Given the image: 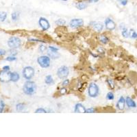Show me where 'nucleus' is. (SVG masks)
Wrapping results in <instances>:
<instances>
[{
    "instance_id": "1",
    "label": "nucleus",
    "mask_w": 137,
    "mask_h": 137,
    "mask_svg": "<svg viewBox=\"0 0 137 137\" xmlns=\"http://www.w3.org/2000/svg\"><path fill=\"white\" fill-rule=\"evenodd\" d=\"M36 84L35 82L32 81L28 80L24 84V87H23V90L24 93L27 95H32L36 92Z\"/></svg>"
},
{
    "instance_id": "20",
    "label": "nucleus",
    "mask_w": 137,
    "mask_h": 137,
    "mask_svg": "<svg viewBox=\"0 0 137 137\" xmlns=\"http://www.w3.org/2000/svg\"><path fill=\"white\" fill-rule=\"evenodd\" d=\"M99 40H100L101 43L103 44H107L109 42V39L105 35H101L99 37Z\"/></svg>"
},
{
    "instance_id": "27",
    "label": "nucleus",
    "mask_w": 137,
    "mask_h": 137,
    "mask_svg": "<svg viewBox=\"0 0 137 137\" xmlns=\"http://www.w3.org/2000/svg\"><path fill=\"white\" fill-rule=\"evenodd\" d=\"M35 112L36 113H46V112H47V111L43 108H39L35 110Z\"/></svg>"
},
{
    "instance_id": "16",
    "label": "nucleus",
    "mask_w": 137,
    "mask_h": 137,
    "mask_svg": "<svg viewBox=\"0 0 137 137\" xmlns=\"http://www.w3.org/2000/svg\"><path fill=\"white\" fill-rule=\"evenodd\" d=\"M47 55L49 56L50 58L52 59L58 58L60 56V54L58 52H52V51L49 50V49H48V51H47Z\"/></svg>"
},
{
    "instance_id": "30",
    "label": "nucleus",
    "mask_w": 137,
    "mask_h": 137,
    "mask_svg": "<svg viewBox=\"0 0 137 137\" xmlns=\"http://www.w3.org/2000/svg\"><path fill=\"white\" fill-rule=\"evenodd\" d=\"M16 60H17V58H16L15 56H10L7 57L6 58V60H7V61H10V62L15 61Z\"/></svg>"
},
{
    "instance_id": "35",
    "label": "nucleus",
    "mask_w": 137,
    "mask_h": 137,
    "mask_svg": "<svg viewBox=\"0 0 137 137\" xmlns=\"http://www.w3.org/2000/svg\"><path fill=\"white\" fill-rule=\"evenodd\" d=\"M67 89H66L65 87L62 86V89H60V94H61V95H65V94L67 93Z\"/></svg>"
},
{
    "instance_id": "18",
    "label": "nucleus",
    "mask_w": 137,
    "mask_h": 137,
    "mask_svg": "<svg viewBox=\"0 0 137 137\" xmlns=\"http://www.w3.org/2000/svg\"><path fill=\"white\" fill-rule=\"evenodd\" d=\"M45 82L47 85H52V84H54V78H53V77H52L51 75H47V76L45 77Z\"/></svg>"
},
{
    "instance_id": "39",
    "label": "nucleus",
    "mask_w": 137,
    "mask_h": 137,
    "mask_svg": "<svg viewBox=\"0 0 137 137\" xmlns=\"http://www.w3.org/2000/svg\"><path fill=\"white\" fill-rule=\"evenodd\" d=\"M3 70L10 71V67H9V66H4V67H3Z\"/></svg>"
},
{
    "instance_id": "31",
    "label": "nucleus",
    "mask_w": 137,
    "mask_h": 137,
    "mask_svg": "<svg viewBox=\"0 0 137 137\" xmlns=\"http://www.w3.org/2000/svg\"><path fill=\"white\" fill-rule=\"evenodd\" d=\"M46 49H47V47H45V45H40L39 46V51L40 52V53H44L46 51Z\"/></svg>"
},
{
    "instance_id": "17",
    "label": "nucleus",
    "mask_w": 137,
    "mask_h": 137,
    "mask_svg": "<svg viewBox=\"0 0 137 137\" xmlns=\"http://www.w3.org/2000/svg\"><path fill=\"white\" fill-rule=\"evenodd\" d=\"M20 79V75L17 72H12L11 73V75H10V81H12L13 82H17Z\"/></svg>"
},
{
    "instance_id": "14",
    "label": "nucleus",
    "mask_w": 137,
    "mask_h": 137,
    "mask_svg": "<svg viewBox=\"0 0 137 137\" xmlns=\"http://www.w3.org/2000/svg\"><path fill=\"white\" fill-rule=\"evenodd\" d=\"M86 108L84 106L82 105L80 103H78L75 106V108H74V112H80V113H86Z\"/></svg>"
},
{
    "instance_id": "11",
    "label": "nucleus",
    "mask_w": 137,
    "mask_h": 137,
    "mask_svg": "<svg viewBox=\"0 0 137 137\" xmlns=\"http://www.w3.org/2000/svg\"><path fill=\"white\" fill-rule=\"evenodd\" d=\"M90 25L97 32H102L104 27V24L99 21H91L90 23Z\"/></svg>"
},
{
    "instance_id": "25",
    "label": "nucleus",
    "mask_w": 137,
    "mask_h": 137,
    "mask_svg": "<svg viewBox=\"0 0 137 137\" xmlns=\"http://www.w3.org/2000/svg\"><path fill=\"white\" fill-rule=\"evenodd\" d=\"M106 99H107L108 100H113L114 99H115V95L112 92H108L106 95Z\"/></svg>"
},
{
    "instance_id": "12",
    "label": "nucleus",
    "mask_w": 137,
    "mask_h": 137,
    "mask_svg": "<svg viewBox=\"0 0 137 137\" xmlns=\"http://www.w3.org/2000/svg\"><path fill=\"white\" fill-rule=\"evenodd\" d=\"M125 99L124 98V97H121L119 99V100L117 102V109L119 110H124L125 109Z\"/></svg>"
},
{
    "instance_id": "7",
    "label": "nucleus",
    "mask_w": 137,
    "mask_h": 137,
    "mask_svg": "<svg viewBox=\"0 0 137 137\" xmlns=\"http://www.w3.org/2000/svg\"><path fill=\"white\" fill-rule=\"evenodd\" d=\"M39 24L43 31H47L50 28V24H49V21L45 17H40L39 18Z\"/></svg>"
},
{
    "instance_id": "8",
    "label": "nucleus",
    "mask_w": 137,
    "mask_h": 137,
    "mask_svg": "<svg viewBox=\"0 0 137 137\" xmlns=\"http://www.w3.org/2000/svg\"><path fill=\"white\" fill-rule=\"evenodd\" d=\"M84 22L82 19H73L69 22V25L71 28H78L83 26Z\"/></svg>"
},
{
    "instance_id": "9",
    "label": "nucleus",
    "mask_w": 137,
    "mask_h": 137,
    "mask_svg": "<svg viewBox=\"0 0 137 137\" xmlns=\"http://www.w3.org/2000/svg\"><path fill=\"white\" fill-rule=\"evenodd\" d=\"M11 73L9 71L2 70L0 71V81L2 82H8L10 81Z\"/></svg>"
},
{
    "instance_id": "5",
    "label": "nucleus",
    "mask_w": 137,
    "mask_h": 137,
    "mask_svg": "<svg viewBox=\"0 0 137 137\" xmlns=\"http://www.w3.org/2000/svg\"><path fill=\"white\" fill-rule=\"evenodd\" d=\"M22 74H23V76H24V78L28 80H30L34 76L35 71H34V68L32 67L28 66V67H25L24 68V70L22 71Z\"/></svg>"
},
{
    "instance_id": "24",
    "label": "nucleus",
    "mask_w": 137,
    "mask_h": 137,
    "mask_svg": "<svg viewBox=\"0 0 137 137\" xmlns=\"http://www.w3.org/2000/svg\"><path fill=\"white\" fill-rule=\"evenodd\" d=\"M7 18V13L6 12H0V21L3 22Z\"/></svg>"
},
{
    "instance_id": "32",
    "label": "nucleus",
    "mask_w": 137,
    "mask_h": 137,
    "mask_svg": "<svg viewBox=\"0 0 137 137\" xmlns=\"http://www.w3.org/2000/svg\"><path fill=\"white\" fill-rule=\"evenodd\" d=\"M95 109L94 108H89L86 109V113H94V112H95Z\"/></svg>"
},
{
    "instance_id": "13",
    "label": "nucleus",
    "mask_w": 137,
    "mask_h": 137,
    "mask_svg": "<svg viewBox=\"0 0 137 137\" xmlns=\"http://www.w3.org/2000/svg\"><path fill=\"white\" fill-rule=\"evenodd\" d=\"M125 104L127 106V107L130 108H136V104L134 102V99H132L131 97H127L125 99Z\"/></svg>"
},
{
    "instance_id": "3",
    "label": "nucleus",
    "mask_w": 137,
    "mask_h": 137,
    "mask_svg": "<svg viewBox=\"0 0 137 137\" xmlns=\"http://www.w3.org/2000/svg\"><path fill=\"white\" fill-rule=\"evenodd\" d=\"M37 62L42 68H48L50 66L51 59L49 56H41L37 58Z\"/></svg>"
},
{
    "instance_id": "6",
    "label": "nucleus",
    "mask_w": 137,
    "mask_h": 137,
    "mask_svg": "<svg viewBox=\"0 0 137 137\" xmlns=\"http://www.w3.org/2000/svg\"><path fill=\"white\" fill-rule=\"evenodd\" d=\"M69 74V69L67 66H62L59 67L57 71V75L60 79H65Z\"/></svg>"
},
{
    "instance_id": "19",
    "label": "nucleus",
    "mask_w": 137,
    "mask_h": 137,
    "mask_svg": "<svg viewBox=\"0 0 137 137\" xmlns=\"http://www.w3.org/2000/svg\"><path fill=\"white\" fill-rule=\"evenodd\" d=\"M129 37H130L132 39H137V33L134 30H129Z\"/></svg>"
},
{
    "instance_id": "33",
    "label": "nucleus",
    "mask_w": 137,
    "mask_h": 137,
    "mask_svg": "<svg viewBox=\"0 0 137 137\" xmlns=\"http://www.w3.org/2000/svg\"><path fill=\"white\" fill-rule=\"evenodd\" d=\"M69 83H70V82H69V80H68V79H66V80H65L62 82V86L64 87H66V86H67L68 84H69Z\"/></svg>"
},
{
    "instance_id": "40",
    "label": "nucleus",
    "mask_w": 137,
    "mask_h": 137,
    "mask_svg": "<svg viewBox=\"0 0 137 137\" xmlns=\"http://www.w3.org/2000/svg\"><path fill=\"white\" fill-rule=\"evenodd\" d=\"M99 0H89V3H97Z\"/></svg>"
},
{
    "instance_id": "22",
    "label": "nucleus",
    "mask_w": 137,
    "mask_h": 137,
    "mask_svg": "<svg viewBox=\"0 0 137 137\" xmlns=\"http://www.w3.org/2000/svg\"><path fill=\"white\" fill-rule=\"evenodd\" d=\"M121 34L124 38H129V30L126 28H124L121 30Z\"/></svg>"
},
{
    "instance_id": "34",
    "label": "nucleus",
    "mask_w": 137,
    "mask_h": 137,
    "mask_svg": "<svg viewBox=\"0 0 137 137\" xmlns=\"http://www.w3.org/2000/svg\"><path fill=\"white\" fill-rule=\"evenodd\" d=\"M118 2L120 3L121 5L124 6H126L127 4V0H117Z\"/></svg>"
},
{
    "instance_id": "38",
    "label": "nucleus",
    "mask_w": 137,
    "mask_h": 137,
    "mask_svg": "<svg viewBox=\"0 0 137 137\" xmlns=\"http://www.w3.org/2000/svg\"><path fill=\"white\" fill-rule=\"evenodd\" d=\"M6 54V51L3 50V49H0V56H2L5 55Z\"/></svg>"
},
{
    "instance_id": "26",
    "label": "nucleus",
    "mask_w": 137,
    "mask_h": 137,
    "mask_svg": "<svg viewBox=\"0 0 137 137\" xmlns=\"http://www.w3.org/2000/svg\"><path fill=\"white\" fill-rule=\"evenodd\" d=\"M55 24H57L58 25H63L66 24V21L65 20L62 19H59L57 21H56Z\"/></svg>"
},
{
    "instance_id": "36",
    "label": "nucleus",
    "mask_w": 137,
    "mask_h": 137,
    "mask_svg": "<svg viewBox=\"0 0 137 137\" xmlns=\"http://www.w3.org/2000/svg\"><path fill=\"white\" fill-rule=\"evenodd\" d=\"M48 49L52 51V52H58V51L59 50L58 48H57V47H53V46H49L48 48Z\"/></svg>"
},
{
    "instance_id": "41",
    "label": "nucleus",
    "mask_w": 137,
    "mask_h": 137,
    "mask_svg": "<svg viewBox=\"0 0 137 137\" xmlns=\"http://www.w3.org/2000/svg\"><path fill=\"white\" fill-rule=\"evenodd\" d=\"M61 1H64V2H66V1H67V0H61Z\"/></svg>"
},
{
    "instance_id": "23",
    "label": "nucleus",
    "mask_w": 137,
    "mask_h": 137,
    "mask_svg": "<svg viewBox=\"0 0 137 137\" xmlns=\"http://www.w3.org/2000/svg\"><path fill=\"white\" fill-rule=\"evenodd\" d=\"M11 17H12V20L13 21H17L19 19V14L18 12H12V15H11Z\"/></svg>"
},
{
    "instance_id": "28",
    "label": "nucleus",
    "mask_w": 137,
    "mask_h": 137,
    "mask_svg": "<svg viewBox=\"0 0 137 137\" xmlns=\"http://www.w3.org/2000/svg\"><path fill=\"white\" fill-rule=\"evenodd\" d=\"M107 83L109 84V86L112 89H113L115 88V84H114L113 81L112 80H110V79H108L107 80Z\"/></svg>"
},
{
    "instance_id": "37",
    "label": "nucleus",
    "mask_w": 137,
    "mask_h": 137,
    "mask_svg": "<svg viewBox=\"0 0 137 137\" xmlns=\"http://www.w3.org/2000/svg\"><path fill=\"white\" fill-rule=\"evenodd\" d=\"M17 54V51L15 50V49H12V50L10 51V56H15Z\"/></svg>"
},
{
    "instance_id": "2",
    "label": "nucleus",
    "mask_w": 137,
    "mask_h": 137,
    "mask_svg": "<svg viewBox=\"0 0 137 137\" xmlns=\"http://www.w3.org/2000/svg\"><path fill=\"white\" fill-rule=\"evenodd\" d=\"M88 94L89 96L91 98H95L99 94V88L97 86V84L91 82L89 84V89H88Z\"/></svg>"
},
{
    "instance_id": "29",
    "label": "nucleus",
    "mask_w": 137,
    "mask_h": 137,
    "mask_svg": "<svg viewBox=\"0 0 137 137\" xmlns=\"http://www.w3.org/2000/svg\"><path fill=\"white\" fill-rule=\"evenodd\" d=\"M4 108H5V104H4V102L2 100L0 101V113L3 112Z\"/></svg>"
},
{
    "instance_id": "10",
    "label": "nucleus",
    "mask_w": 137,
    "mask_h": 137,
    "mask_svg": "<svg viewBox=\"0 0 137 137\" xmlns=\"http://www.w3.org/2000/svg\"><path fill=\"white\" fill-rule=\"evenodd\" d=\"M104 24H105L106 28L108 30L112 31V30H114L116 28V24L112 19H106L105 21H104Z\"/></svg>"
},
{
    "instance_id": "21",
    "label": "nucleus",
    "mask_w": 137,
    "mask_h": 137,
    "mask_svg": "<svg viewBox=\"0 0 137 137\" xmlns=\"http://www.w3.org/2000/svg\"><path fill=\"white\" fill-rule=\"evenodd\" d=\"M25 108V105L22 103H19V104H17L16 105V110L18 112H21Z\"/></svg>"
},
{
    "instance_id": "4",
    "label": "nucleus",
    "mask_w": 137,
    "mask_h": 137,
    "mask_svg": "<svg viewBox=\"0 0 137 137\" xmlns=\"http://www.w3.org/2000/svg\"><path fill=\"white\" fill-rule=\"evenodd\" d=\"M21 45V40L17 36H12L8 40V45L11 49H17L20 47Z\"/></svg>"
},
{
    "instance_id": "15",
    "label": "nucleus",
    "mask_w": 137,
    "mask_h": 137,
    "mask_svg": "<svg viewBox=\"0 0 137 137\" xmlns=\"http://www.w3.org/2000/svg\"><path fill=\"white\" fill-rule=\"evenodd\" d=\"M88 6H89V3L87 2H80L76 3L75 7H76L78 10H82L86 8L87 7H88Z\"/></svg>"
}]
</instances>
